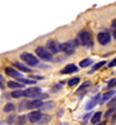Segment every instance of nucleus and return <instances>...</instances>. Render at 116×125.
Here are the masks:
<instances>
[{"label": "nucleus", "mask_w": 116, "mask_h": 125, "mask_svg": "<svg viewBox=\"0 0 116 125\" xmlns=\"http://www.w3.org/2000/svg\"><path fill=\"white\" fill-rule=\"evenodd\" d=\"M79 39H80V43L86 48H92L93 47V36L89 31H81L79 34Z\"/></svg>", "instance_id": "f257e3e1"}, {"label": "nucleus", "mask_w": 116, "mask_h": 125, "mask_svg": "<svg viewBox=\"0 0 116 125\" xmlns=\"http://www.w3.org/2000/svg\"><path fill=\"white\" fill-rule=\"evenodd\" d=\"M21 59H22V61L25 62V63L30 64V66H38V64H39L38 58H36L34 54L27 53V52H25V53H22V54H21Z\"/></svg>", "instance_id": "f03ea898"}, {"label": "nucleus", "mask_w": 116, "mask_h": 125, "mask_svg": "<svg viewBox=\"0 0 116 125\" xmlns=\"http://www.w3.org/2000/svg\"><path fill=\"white\" fill-rule=\"evenodd\" d=\"M35 52H36V54H38V57L44 59V61H52V58H53V54L44 47H38Z\"/></svg>", "instance_id": "7ed1b4c3"}, {"label": "nucleus", "mask_w": 116, "mask_h": 125, "mask_svg": "<svg viewBox=\"0 0 116 125\" xmlns=\"http://www.w3.org/2000/svg\"><path fill=\"white\" fill-rule=\"evenodd\" d=\"M41 94H43L41 93V89L38 88V86H32V88H29V89L25 90V97H29V98L38 99Z\"/></svg>", "instance_id": "20e7f679"}, {"label": "nucleus", "mask_w": 116, "mask_h": 125, "mask_svg": "<svg viewBox=\"0 0 116 125\" xmlns=\"http://www.w3.org/2000/svg\"><path fill=\"white\" fill-rule=\"evenodd\" d=\"M76 41H67V43H63L61 44V50L63 53H66L67 55H71L74 54V52H75V47H76Z\"/></svg>", "instance_id": "39448f33"}, {"label": "nucleus", "mask_w": 116, "mask_h": 125, "mask_svg": "<svg viewBox=\"0 0 116 125\" xmlns=\"http://www.w3.org/2000/svg\"><path fill=\"white\" fill-rule=\"evenodd\" d=\"M46 49H48L52 54H55V53L61 52V44H58L57 41H54V40H48V43H46Z\"/></svg>", "instance_id": "423d86ee"}, {"label": "nucleus", "mask_w": 116, "mask_h": 125, "mask_svg": "<svg viewBox=\"0 0 116 125\" xmlns=\"http://www.w3.org/2000/svg\"><path fill=\"white\" fill-rule=\"evenodd\" d=\"M97 39H98V43H99V44H102V45H106V44H108V43H110L111 36H110L108 32L103 31V32H99L98 36H97Z\"/></svg>", "instance_id": "0eeeda50"}, {"label": "nucleus", "mask_w": 116, "mask_h": 125, "mask_svg": "<svg viewBox=\"0 0 116 125\" xmlns=\"http://www.w3.org/2000/svg\"><path fill=\"white\" fill-rule=\"evenodd\" d=\"M43 104H44V102L41 101V99H32V101H29V102H26V107L27 108H39V107H43Z\"/></svg>", "instance_id": "6e6552de"}, {"label": "nucleus", "mask_w": 116, "mask_h": 125, "mask_svg": "<svg viewBox=\"0 0 116 125\" xmlns=\"http://www.w3.org/2000/svg\"><path fill=\"white\" fill-rule=\"evenodd\" d=\"M27 117H29V120L31 123H38L41 120L43 115H41V112H39V111H34V112H30L27 115Z\"/></svg>", "instance_id": "1a4fd4ad"}, {"label": "nucleus", "mask_w": 116, "mask_h": 125, "mask_svg": "<svg viewBox=\"0 0 116 125\" xmlns=\"http://www.w3.org/2000/svg\"><path fill=\"white\" fill-rule=\"evenodd\" d=\"M5 72H7V75H9L11 77L18 79V80H20V79H22V75H21V73L18 72L17 70H14L13 67H7V68H5Z\"/></svg>", "instance_id": "9d476101"}, {"label": "nucleus", "mask_w": 116, "mask_h": 125, "mask_svg": "<svg viewBox=\"0 0 116 125\" xmlns=\"http://www.w3.org/2000/svg\"><path fill=\"white\" fill-rule=\"evenodd\" d=\"M76 71H77V66H75V64H72V63H70V64H66V66L62 68L61 73L66 75V73H72V72H76Z\"/></svg>", "instance_id": "9b49d317"}, {"label": "nucleus", "mask_w": 116, "mask_h": 125, "mask_svg": "<svg viewBox=\"0 0 116 125\" xmlns=\"http://www.w3.org/2000/svg\"><path fill=\"white\" fill-rule=\"evenodd\" d=\"M115 97V92L111 90V92H107V93H105L101 97V103H105V102H107L110 98H114Z\"/></svg>", "instance_id": "f8f14e48"}, {"label": "nucleus", "mask_w": 116, "mask_h": 125, "mask_svg": "<svg viewBox=\"0 0 116 125\" xmlns=\"http://www.w3.org/2000/svg\"><path fill=\"white\" fill-rule=\"evenodd\" d=\"M98 101H99V95H95L94 98H92V99H90V101L86 103L85 108H86V110H92V108H93V107H94V106L97 104V102H98Z\"/></svg>", "instance_id": "ddd939ff"}, {"label": "nucleus", "mask_w": 116, "mask_h": 125, "mask_svg": "<svg viewBox=\"0 0 116 125\" xmlns=\"http://www.w3.org/2000/svg\"><path fill=\"white\" fill-rule=\"evenodd\" d=\"M101 117H102V112H95V114L92 116V119H90V123H92L93 125L99 124V120H101Z\"/></svg>", "instance_id": "4468645a"}, {"label": "nucleus", "mask_w": 116, "mask_h": 125, "mask_svg": "<svg viewBox=\"0 0 116 125\" xmlns=\"http://www.w3.org/2000/svg\"><path fill=\"white\" fill-rule=\"evenodd\" d=\"M13 64H14V67L18 68L20 71H23V72H31V70H30L29 67H26L25 64H22V63H20V62H14Z\"/></svg>", "instance_id": "2eb2a0df"}, {"label": "nucleus", "mask_w": 116, "mask_h": 125, "mask_svg": "<svg viewBox=\"0 0 116 125\" xmlns=\"http://www.w3.org/2000/svg\"><path fill=\"white\" fill-rule=\"evenodd\" d=\"M8 86L9 88H12V89H22V84H21V83H17V81H9L8 83Z\"/></svg>", "instance_id": "dca6fc26"}, {"label": "nucleus", "mask_w": 116, "mask_h": 125, "mask_svg": "<svg viewBox=\"0 0 116 125\" xmlns=\"http://www.w3.org/2000/svg\"><path fill=\"white\" fill-rule=\"evenodd\" d=\"M22 95H25V90H22V89H17L14 92H12L13 98H20V97H22Z\"/></svg>", "instance_id": "f3484780"}, {"label": "nucleus", "mask_w": 116, "mask_h": 125, "mask_svg": "<svg viewBox=\"0 0 116 125\" xmlns=\"http://www.w3.org/2000/svg\"><path fill=\"white\" fill-rule=\"evenodd\" d=\"M89 64H92V59L90 58H85L80 62V67H88Z\"/></svg>", "instance_id": "a211bd4d"}, {"label": "nucleus", "mask_w": 116, "mask_h": 125, "mask_svg": "<svg viewBox=\"0 0 116 125\" xmlns=\"http://www.w3.org/2000/svg\"><path fill=\"white\" fill-rule=\"evenodd\" d=\"M14 110V104L13 103H7L5 107H4V112H12Z\"/></svg>", "instance_id": "6ab92c4d"}, {"label": "nucleus", "mask_w": 116, "mask_h": 125, "mask_svg": "<svg viewBox=\"0 0 116 125\" xmlns=\"http://www.w3.org/2000/svg\"><path fill=\"white\" fill-rule=\"evenodd\" d=\"M89 85H90V83H89V81L84 83V84H83V85H81L80 88H79V90H77V94H80L81 92H83V93H84V90H85V89H86V88L89 86Z\"/></svg>", "instance_id": "aec40b11"}, {"label": "nucleus", "mask_w": 116, "mask_h": 125, "mask_svg": "<svg viewBox=\"0 0 116 125\" xmlns=\"http://www.w3.org/2000/svg\"><path fill=\"white\" fill-rule=\"evenodd\" d=\"M79 77H74V79H71V80H68V85L70 86H74V85H77L79 84Z\"/></svg>", "instance_id": "412c9836"}, {"label": "nucleus", "mask_w": 116, "mask_h": 125, "mask_svg": "<svg viewBox=\"0 0 116 125\" xmlns=\"http://www.w3.org/2000/svg\"><path fill=\"white\" fill-rule=\"evenodd\" d=\"M103 64H106V62H105V61H102V62H99V63H97L95 66L92 68V71H90V72H94V71H97V70H98V68H101L102 66H103Z\"/></svg>", "instance_id": "4be33fe9"}, {"label": "nucleus", "mask_w": 116, "mask_h": 125, "mask_svg": "<svg viewBox=\"0 0 116 125\" xmlns=\"http://www.w3.org/2000/svg\"><path fill=\"white\" fill-rule=\"evenodd\" d=\"M18 83H21V84H35V81L29 80V79H20Z\"/></svg>", "instance_id": "5701e85b"}, {"label": "nucleus", "mask_w": 116, "mask_h": 125, "mask_svg": "<svg viewBox=\"0 0 116 125\" xmlns=\"http://www.w3.org/2000/svg\"><path fill=\"white\" fill-rule=\"evenodd\" d=\"M115 111H116V107H111V108L107 111V112H106V115H105V116H106V117H110L111 115H112V114L115 112Z\"/></svg>", "instance_id": "b1692460"}, {"label": "nucleus", "mask_w": 116, "mask_h": 125, "mask_svg": "<svg viewBox=\"0 0 116 125\" xmlns=\"http://www.w3.org/2000/svg\"><path fill=\"white\" fill-rule=\"evenodd\" d=\"M53 106H54V103H53V102H49V103H45V104H43V107H41V108H43V110H46V108H52Z\"/></svg>", "instance_id": "393cba45"}, {"label": "nucleus", "mask_w": 116, "mask_h": 125, "mask_svg": "<svg viewBox=\"0 0 116 125\" xmlns=\"http://www.w3.org/2000/svg\"><path fill=\"white\" fill-rule=\"evenodd\" d=\"M107 86L110 88V89H111V88H115V86H116V79H114V80H110Z\"/></svg>", "instance_id": "a878e982"}, {"label": "nucleus", "mask_w": 116, "mask_h": 125, "mask_svg": "<svg viewBox=\"0 0 116 125\" xmlns=\"http://www.w3.org/2000/svg\"><path fill=\"white\" fill-rule=\"evenodd\" d=\"M108 106H110V107H114V106H116V95L108 102Z\"/></svg>", "instance_id": "bb28decb"}, {"label": "nucleus", "mask_w": 116, "mask_h": 125, "mask_svg": "<svg viewBox=\"0 0 116 125\" xmlns=\"http://www.w3.org/2000/svg\"><path fill=\"white\" fill-rule=\"evenodd\" d=\"M116 66V58L115 59H112V61H111L110 63H108V67H115Z\"/></svg>", "instance_id": "cd10ccee"}, {"label": "nucleus", "mask_w": 116, "mask_h": 125, "mask_svg": "<svg viewBox=\"0 0 116 125\" xmlns=\"http://www.w3.org/2000/svg\"><path fill=\"white\" fill-rule=\"evenodd\" d=\"M18 124H20V125H23V124H25V117H20V119H18Z\"/></svg>", "instance_id": "c85d7f7f"}, {"label": "nucleus", "mask_w": 116, "mask_h": 125, "mask_svg": "<svg viewBox=\"0 0 116 125\" xmlns=\"http://www.w3.org/2000/svg\"><path fill=\"white\" fill-rule=\"evenodd\" d=\"M112 29H114V31H116V20L112 21Z\"/></svg>", "instance_id": "c756f323"}, {"label": "nucleus", "mask_w": 116, "mask_h": 125, "mask_svg": "<svg viewBox=\"0 0 116 125\" xmlns=\"http://www.w3.org/2000/svg\"><path fill=\"white\" fill-rule=\"evenodd\" d=\"M95 125H106L105 123H99V124H95Z\"/></svg>", "instance_id": "7c9ffc66"}, {"label": "nucleus", "mask_w": 116, "mask_h": 125, "mask_svg": "<svg viewBox=\"0 0 116 125\" xmlns=\"http://www.w3.org/2000/svg\"><path fill=\"white\" fill-rule=\"evenodd\" d=\"M114 38L116 39V31H114Z\"/></svg>", "instance_id": "2f4dec72"}, {"label": "nucleus", "mask_w": 116, "mask_h": 125, "mask_svg": "<svg viewBox=\"0 0 116 125\" xmlns=\"http://www.w3.org/2000/svg\"><path fill=\"white\" fill-rule=\"evenodd\" d=\"M112 121H116V115H115V117H114V120H112Z\"/></svg>", "instance_id": "473e14b6"}, {"label": "nucleus", "mask_w": 116, "mask_h": 125, "mask_svg": "<svg viewBox=\"0 0 116 125\" xmlns=\"http://www.w3.org/2000/svg\"><path fill=\"white\" fill-rule=\"evenodd\" d=\"M0 88H1V81H0Z\"/></svg>", "instance_id": "72a5a7b5"}]
</instances>
